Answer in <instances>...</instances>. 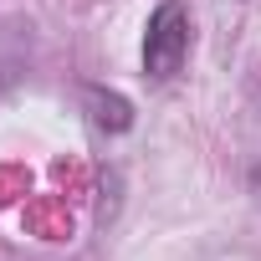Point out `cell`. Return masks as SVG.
I'll return each instance as SVG.
<instances>
[{"label": "cell", "instance_id": "obj_1", "mask_svg": "<svg viewBox=\"0 0 261 261\" xmlns=\"http://www.w3.org/2000/svg\"><path fill=\"white\" fill-rule=\"evenodd\" d=\"M190 41H195V31H190V11L179 6V0H159L154 16H149V26H144V77L169 82V77L185 67Z\"/></svg>", "mask_w": 261, "mask_h": 261}, {"label": "cell", "instance_id": "obj_2", "mask_svg": "<svg viewBox=\"0 0 261 261\" xmlns=\"http://www.w3.org/2000/svg\"><path fill=\"white\" fill-rule=\"evenodd\" d=\"M82 102H87V123L97 128V134H128V128H134V102H128L123 92H108V87L87 82Z\"/></svg>", "mask_w": 261, "mask_h": 261}, {"label": "cell", "instance_id": "obj_3", "mask_svg": "<svg viewBox=\"0 0 261 261\" xmlns=\"http://www.w3.org/2000/svg\"><path fill=\"white\" fill-rule=\"evenodd\" d=\"M251 185H261V164H256V169H251Z\"/></svg>", "mask_w": 261, "mask_h": 261}]
</instances>
